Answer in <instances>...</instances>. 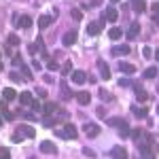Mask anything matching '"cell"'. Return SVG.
Wrapping results in <instances>:
<instances>
[{
	"label": "cell",
	"mask_w": 159,
	"mask_h": 159,
	"mask_svg": "<svg viewBox=\"0 0 159 159\" xmlns=\"http://www.w3.org/2000/svg\"><path fill=\"white\" fill-rule=\"evenodd\" d=\"M0 108H2V119H4V121H13V119H15V115L7 110V102H4V104H0Z\"/></svg>",
	"instance_id": "44dd1931"
},
{
	"label": "cell",
	"mask_w": 159,
	"mask_h": 159,
	"mask_svg": "<svg viewBox=\"0 0 159 159\" xmlns=\"http://www.w3.org/2000/svg\"><path fill=\"white\" fill-rule=\"evenodd\" d=\"M47 68L53 72V70H57V68H60V64H57L55 60H47Z\"/></svg>",
	"instance_id": "1f68e13d"
},
{
	"label": "cell",
	"mask_w": 159,
	"mask_h": 159,
	"mask_svg": "<svg viewBox=\"0 0 159 159\" xmlns=\"http://www.w3.org/2000/svg\"><path fill=\"white\" fill-rule=\"evenodd\" d=\"M30 106H32V110H40V102H38V100H32Z\"/></svg>",
	"instance_id": "f35d334b"
},
{
	"label": "cell",
	"mask_w": 159,
	"mask_h": 159,
	"mask_svg": "<svg viewBox=\"0 0 159 159\" xmlns=\"http://www.w3.org/2000/svg\"><path fill=\"white\" fill-rule=\"evenodd\" d=\"M119 70H121L123 74H134L136 72V66H134V64H125V61H121V64H119Z\"/></svg>",
	"instance_id": "e0dca14e"
},
{
	"label": "cell",
	"mask_w": 159,
	"mask_h": 159,
	"mask_svg": "<svg viewBox=\"0 0 159 159\" xmlns=\"http://www.w3.org/2000/svg\"><path fill=\"white\" fill-rule=\"evenodd\" d=\"M119 136H121V138H127V136H132V129H129V125H127V123H125L123 127H119Z\"/></svg>",
	"instance_id": "4316f807"
},
{
	"label": "cell",
	"mask_w": 159,
	"mask_h": 159,
	"mask_svg": "<svg viewBox=\"0 0 159 159\" xmlns=\"http://www.w3.org/2000/svg\"><path fill=\"white\" fill-rule=\"evenodd\" d=\"M0 125H2V121H0Z\"/></svg>",
	"instance_id": "db71d44e"
},
{
	"label": "cell",
	"mask_w": 159,
	"mask_h": 159,
	"mask_svg": "<svg viewBox=\"0 0 159 159\" xmlns=\"http://www.w3.org/2000/svg\"><path fill=\"white\" fill-rule=\"evenodd\" d=\"M155 60H157V61H159V49H157V51H155Z\"/></svg>",
	"instance_id": "681fc988"
},
{
	"label": "cell",
	"mask_w": 159,
	"mask_h": 159,
	"mask_svg": "<svg viewBox=\"0 0 159 159\" xmlns=\"http://www.w3.org/2000/svg\"><path fill=\"white\" fill-rule=\"evenodd\" d=\"M125 119H121V117H115V119H108V125H112V127H123L125 125Z\"/></svg>",
	"instance_id": "cb8c5ba5"
},
{
	"label": "cell",
	"mask_w": 159,
	"mask_h": 159,
	"mask_svg": "<svg viewBox=\"0 0 159 159\" xmlns=\"http://www.w3.org/2000/svg\"><path fill=\"white\" fill-rule=\"evenodd\" d=\"M98 115H100V117H106V110H104L102 106H100V108H98Z\"/></svg>",
	"instance_id": "7dc6e473"
},
{
	"label": "cell",
	"mask_w": 159,
	"mask_h": 159,
	"mask_svg": "<svg viewBox=\"0 0 159 159\" xmlns=\"http://www.w3.org/2000/svg\"><path fill=\"white\" fill-rule=\"evenodd\" d=\"M32 93L30 91H24V93H19V102H21V106H28V104H32Z\"/></svg>",
	"instance_id": "ffe728a7"
},
{
	"label": "cell",
	"mask_w": 159,
	"mask_h": 159,
	"mask_svg": "<svg viewBox=\"0 0 159 159\" xmlns=\"http://www.w3.org/2000/svg\"><path fill=\"white\" fill-rule=\"evenodd\" d=\"M100 96H102V100H108V102H112V96H110L106 89H100Z\"/></svg>",
	"instance_id": "d590c367"
},
{
	"label": "cell",
	"mask_w": 159,
	"mask_h": 159,
	"mask_svg": "<svg viewBox=\"0 0 159 159\" xmlns=\"http://www.w3.org/2000/svg\"><path fill=\"white\" fill-rule=\"evenodd\" d=\"M83 155H85V157H91V159H93V151H89V148H83Z\"/></svg>",
	"instance_id": "ee69618b"
},
{
	"label": "cell",
	"mask_w": 159,
	"mask_h": 159,
	"mask_svg": "<svg viewBox=\"0 0 159 159\" xmlns=\"http://www.w3.org/2000/svg\"><path fill=\"white\" fill-rule=\"evenodd\" d=\"M74 98H76V102H79L81 106H87V104L91 102V93H89V91H79Z\"/></svg>",
	"instance_id": "ba28073f"
},
{
	"label": "cell",
	"mask_w": 159,
	"mask_h": 159,
	"mask_svg": "<svg viewBox=\"0 0 159 159\" xmlns=\"http://www.w3.org/2000/svg\"><path fill=\"white\" fill-rule=\"evenodd\" d=\"M60 89H61V98H64V100H72L74 98V93L70 91V87H68L66 81H61V83H60Z\"/></svg>",
	"instance_id": "5bb4252c"
},
{
	"label": "cell",
	"mask_w": 159,
	"mask_h": 159,
	"mask_svg": "<svg viewBox=\"0 0 159 159\" xmlns=\"http://www.w3.org/2000/svg\"><path fill=\"white\" fill-rule=\"evenodd\" d=\"M151 11H153V13H157V15H159V2H155V4L151 7Z\"/></svg>",
	"instance_id": "f6af8a7d"
},
{
	"label": "cell",
	"mask_w": 159,
	"mask_h": 159,
	"mask_svg": "<svg viewBox=\"0 0 159 159\" xmlns=\"http://www.w3.org/2000/svg\"><path fill=\"white\" fill-rule=\"evenodd\" d=\"M7 43L13 45V47H17V45H19V36H17V34H9V36H7Z\"/></svg>",
	"instance_id": "83f0119b"
},
{
	"label": "cell",
	"mask_w": 159,
	"mask_h": 159,
	"mask_svg": "<svg viewBox=\"0 0 159 159\" xmlns=\"http://www.w3.org/2000/svg\"><path fill=\"white\" fill-rule=\"evenodd\" d=\"M134 91H136V100L138 102H147L148 100V93L144 91V87L140 85V83H134Z\"/></svg>",
	"instance_id": "5b68a950"
},
{
	"label": "cell",
	"mask_w": 159,
	"mask_h": 159,
	"mask_svg": "<svg viewBox=\"0 0 159 159\" xmlns=\"http://www.w3.org/2000/svg\"><path fill=\"white\" fill-rule=\"evenodd\" d=\"M157 91H159V83H157Z\"/></svg>",
	"instance_id": "f907efd6"
},
{
	"label": "cell",
	"mask_w": 159,
	"mask_h": 159,
	"mask_svg": "<svg viewBox=\"0 0 159 159\" xmlns=\"http://www.w3.org/2000/svg\"><path fill=\"white\" fill-rule=\"evenodd\" d=\"M110 157L112 159H127V151L123 147H115V148H110Z\"/></svg>",
	"instance_id": "30bf717a"
},
{
	"label": "cell",
	"mask_w": 159,
	"mask_h": 159,
	"mask_svg": "<svg viewBox=\"0 0 159 159\" xmlns=\"http://www.w3.org/2000/svg\"><path fill=\"white\" fill-rule=\"evenodd\" d=\"M0 157H2V159H11V155H9L7 148H2V151H0Z\"/></svg>",
	"instance_id": "ab89813d"
},
{
	"label": "cell",
	"mask_w": 159,
	"mask_h": 159,
	"mask_svg": "<svg viewBox=\"0 0 159 159\" xmlns=\"http://www.w3.org/2000/svg\"><path fill=\"white\" fill-rule=\"evenodd\" d=\"M129 47H112V55H127Z\"/></svg>",
	"instance_id": "484cf974"
},
{
	"label": "cell",
	"mask_w": 159,
	"mask_h": 159,
	"mask_svg": "<svg viewBox=\"0 0 159 159\" xmlns=\"http://www.w3.org/2000/svg\"><path fill=\"white\" fill-rule=\"evenodd\" d=\"M55 121H57V119H53V117H45V119H43V125H45V127H53Z\"/></svg>",
	"instance_id": "4dcf8cb0"
},
{
	"label": "cell",
	"mask_w": 159,
	"mask_h": 159,
	"mask_svg": "<svg viewBox=\"0 0 159 159\" xmlns=\"http://www.w3.org/2000/svg\"><path fill=\"white\" fill-rule=\"evenodd\" d=\"M112 2H119V0H112Z\"/></svg>",
	"instance_id": "816d5d0a"
},
{
	"label": "cell",
	"mask_w": 159,
	"mask_h": 159,
	"mask_svg": "<svg viewBox=\"0 0 159 159\" xmlns=\"http://www.w3.org/2000/svg\"><path fill=\"white\" fill-rule=\"evenodd\" d=\"M30 159H36V157H30Z\"/></svg>",
	"instance_id": "f5cc1de1"
},
{
	"label": "cell",
	"mask_w": 159,
	"mask_h": 159,
	"mask_svg": "<svg viewBox=\"0 0 159 159\" xmlns=\"http://www.w3.org/2000/svg\"><path fill=\"white\" fill-rule=\"evenodd\" d=\"M98 68H100L102 79H104V81H108V79H110V68L106 66V61H104V60H98Z\"/></svg>",
	"instance_id": "4fadbf2b"
},
{
	"label": "cell",
	"mask_w": 159,
	"mask_h": 159,
	"mask_svg": "<svg viewBox=\"0 0 159 159\" xmlns=\"http://www.w3.org/2000/svg\"><path fill=\"white\" fill-rule=\"evenodd\" d=\"M138 34H140V24H138V21H134V24L129 25V30H127V40H136V38H138Z\"/></svg>",
	"instance_id": "8fae6325"
},
{
	"label": "cell",
	"mask_w": 159,
	"mask_h": 159,
	"mask_svg": "<svg viewBox=\"0 0 159 159\" xmlns=\"http://www.w3.org/2000/svg\"><path fill=\"white\" fill-rule=\"evenodd\" d=\"M85 134L89 136V138H96V136L100 134V125H96V123H85Z\"/></svg>",
	"instance_id": "9c48e42d"
},
{
	"label": "cell",
	"mask_w": 159,
	"mask_h": 159,
	"mask_svg": "<svg viewBox=\"0 0 159 159\" xmlns=\"http://www.w3.org/2000/svg\"><path fill=\"white\" fill-rule=\"evenodd\" d=\"M55 110H57V104H55V102H47V104L43 106V112H45V117H51Z\"/></svg>",
	"instance_id": "ac0fdd59"
},
{
	"label": "cell",
	"mask_w": 159,
	"mask_h": 159,
	"mask_svg": "<svg viewBox=\"0 0 159 159\" xmlns=\"http://www.w3.org/2000/svg\"><path fill=\"white\" fill-rule=\"evenodd\" d=\"M76 38H79L76 30H68V32L64 34V38H61V43H64V47H72L74 43H76Z\"/></svg>",
	"instance_id": "277c9868"
},
{
	"label": "cell",
	"mask_w": 159,
	"mask_h": 159,
	"mask_svg": "<svg viewBox=\"0 0 159 159\" xmlns=\"http://www.w3.org/2000/svg\"><path fill=\"white\" fill-rule=\"evenodd\" d=\"M104 21H106L104 17H102L100 21H91V24L87 25V34H89V36H98L100 32H102V28H104Z\"/></svg>",
	"instance_id": "3957f363"
},
{
	"label": "cell",
	"mask_w": 159,
	"mask_h": 159,
	"mask_svg": "<svg viewBox=\"0 0 159 159\" xmlns=\"http://www.w3.org/2000/svg\"><path fill=\"white\" fill-rule=\"evenodd\" d=\"M2 98H4V102H11V100L17 98V91L13 87H7V89H2Z\"/></svg>",
	"instance_id": "9a60e30c"
},
{
	"label": "cell",
	"mask_w": 159,
	"mask_h": 159,
	"mask_svg": "<svg viewBox=\"0 0 159 159\" xmlns=\"http://www.w3.org/2000/svg\"><path fill=\"white\" fill-rule=\"evenodd\" d=\"M53 19H55L53 15H40V17H38V28H40V30L49 28V25L53 24Z\"/></svg>",
	"instance_id": "7c38bea8"
},
{
	"label": "cell",
	"mask_w": 159,
	"mask_h": 159,
	"mask_svg": "<svg viewBox=\"0 0 159 159\" xmlns=\"http://www.w3.org/2000/svg\"><path fill=\"white\" fill-rule=\"evenodd\" d=\"M153 21H155V24L159 25V15H157V13H153Z\"/></svg>",
	"instance_id": "c3c4849f"
},
{
	"label": "cell",
	"mask_w": 159,
	"mask_h": 159,
	"mask_svg": "<svg viewBox=\"0 0 159 159\" xmlns=\"http://www.w3.org/2000/svg\"><path fill=\"white\" fill-rule=\"evenodd\" d=\"M61 72L64 74H70L72 72V61H64V64H61V68H60Z\"/></svg>",
	"instance_id": "f546056e"
},
{
	"label": "cell",
	"mask_w": 159,
	"mask_h": 159,
	"mask_svg": "<svg viewBox=\"0 0 159 159\" xmlns=\"http://www.w3.org/2000/svg\"><path fill=\"white\" fill-rule=\"evenodd\" d=\"M70 15H72V19H74V21H79V19L83 17V13L79 11V9H72V13H70Z\"/></svg>",
	"instance_id": "e575fe53"
},
{
	"label": "cell",
	"mask_w": 159,
	"mask_h": 159,
	"mask_svg": "<svg viewBox=\"0 0 159 159\" xmlns=\"http://www.w3.org/2000/svg\"><path fill=\"white\" fill-rule=\"evenodd\" d=\"M104 19H108V21H117V19H119V13L115 11V9H108V11L104 13Z\"/></svg>",
	"instance_id": "7402d4cb"
},
{
	"label": "cell",
	"mask_w": 159,
	"mask_h": 159,
	"mask_svg": "<svg viewBox=\"0 0 159 159\" xmlns=\"http://www.w3.org/2000/svg\"><path fill=\"white\" fill-rule=\"evenodd\" d=\"M70 79H72L76 85H83L87 81V74L83 72V70H72V72H70Z\"/></svg>",
	"instance_id": "52a82bcc"
},
{
	"label": "cell",
	"mask_w": 159,
	"mask_h": 159,
	"mask_svg": "<svg viewBox=\"0 0 159 159\" xmlns=\"http://www.w3.org/2000/svg\"><path fill=\"white\" fill-rule=\"evenodd\" d=\"M36 93L40 96V98H47V89H40V87H38V89H36Z\"/></svg>",
	"instance_id": "7bdbcfd3"
},
{
	"label": "cell",
	"mask_w": 159,
	"mask_h": 159,
	"mask_svg": "<svg viewBox=\"0 0 159 159\" xmlns=\"http://www.w3.org/2000/svg\"><path fill=\"white\" fill-rule=\"evenodd\" d=\"M144 79H157V68H155V66L147 68V70H144Z\"/></svg>",
	"instance_id": "d4e9b609"
},
{
	"label": "cell",
	"mask_w": 159,
	"mask_h": 159,
	"mask_svg": "<svg viewBox=\"0 0 159 159\" xmlns=\"http://www.w3.org/2000/svg\"><path fill=\"white\" fill-rule=\"evenodd\" d=\"M21 76H25L28 81H32V70H30L25 64H21Z\"/></svg>",
	"instance_id": "f1b7e54d"
},
{
	"label": "cell",
	"mask_w": 159,
	"mask_h": 159,
	"mask_svg": "<svg viewBox=\"0 0 159 159\" xmlns=\"http://www.w3.org/2000/svg\"><path fill=\"white\" fill-rule=\"evenodd\" d=\"M142 55H144V57H151V55H153V51L148 49V47H144V49H142Z\"/></svg>",
	"instance_id": "b9f144b4"
},
{
	"label": "cell",
	"mask_w": 159,
	"mask_h": 159,
	"mask_svg": "<svg viewBox=\"0 0 159 159\" xmlns=\"http://www.w3.org/2000/svg\"><path fill=\"white\" fill-rule=\"evenodd\" d=\"M132 9L136 13H144L147 11V2L144 0H132Z\"/></svg>",
	"instance_id": "2e32d148"
},
{
	"label": "cell",
	"mask_w": 159,
	"mask_h": 159,
	"mask_svg": "<svg viewBox=\"0 0 159 159\" xmlns=\"http://www.w3.org/2000/svg\"><path fill=\"white\" fill-rule=\"evenodd\" d=\"M40 151L47 153V155H55V153H57V147H55L53 142H49V140H43V142H40Z\"/></svg>",
	"instance_id": "8992f818"
},
{
	"label": "cell",
	"mask_w": 159,
	"mask_h": 159,
	"mask_svg": "<svg viewBox=\"0 0 159 159\" xmlns=\"http://www.w3.org/2000/svg\"><path fill=\"white\" fill-rule=\"evenodd\" d=\"M0 159H2V157H0Z\"/></svg>",
	"instance_id": "9f6ffc18"
},
{
	"label": "cell",
	"mask_w": 159,
	"mask_h": 159,
	"mask_svg": "<svg viewBox=\"0 0 159 159\" xmlns=\"http://www.w3.org/2000/svg\"><path fill=\"white\" fill-rule=\"evenodd\" d=\"M36 132H34V127H30V125H19L17 129H15V134H13V142H19L21 138H34Z\"/></svg>",
	"instance_id": "6da1fadb"
},
{
	"label": "cell",
	"mask_w": 159,
	"mask_h": 159,
	"mask_svg": "<svg viewBox=\"0 0 159 159\" xmlns=\"http://www.w3.org/2000/svg\"><path fill=\"white\" fill-rule=\"evenodd\" d=\"M142 136H144V134H142V129H132V138H134L136 142H140Z\"/></svg>",
	"instance_id": "836d02e7"
},
{
	"label": "cell",
	"mask_w": 159,
	"mask_h": 159,
	"mask_svg": "<svg viewBox=\"0 0 159 159\" xmlns=\"http://www.w3.org/2000/svg\"><path fill=\"white\" fill-rule=\"evenodd\" d=\"M24 117L28 121H36V115H34V112H24Z\"/></svg>",
	"instance_id": "74e56055"
},
{
	"label": "cell",
	"mask_w": 159,
	"mask_h": 159,
	"mask_svg": "<svg viewBox=\"0 0 159 159\" xmlns=\"http://www.w3.org/2000/svg\"><path fill=\"white\" fill-rule=\"evenodd\" d=\"M17 25H19V28H30V25H32V19H30L28 15H24V17L17 19Z\"/></svg>",
	"instance_id": "603a6c76"
},
{
	"label": "cell",
	"mask_w": 159,
	"mask_h": 159,
	"mask_svg": "<svg viewBox=\"0 0 159 159\" xmlns=\"http://www.w3.org/2000/svg\"><path fill=\"white\" fill-rule=\"evenodd\" d=\"M119 85H121V87H129V85H132V81H127V79H121V81H119Z\"/></svg>",
	"instance_id": "60d3db41"
},
{
	"label": "cell",
	"mask_w": 159,
	"mask_h": 159,
	"mask_svg": "<svg viewBox=\"0 0 159 159\" xmlns=\"http://www.w3.org/2000/svg\"><path fill=\"white\" fill-rule=\"evenodd\" d=\"M13 64H17V66H19V64H21V55H15V57H13Z\"/></svg>",
	"instance_id": "bcb514c9"
},
{
	"label": "cell",
	"mask_w": 159,
	"mask_h": 159,
	"mask_svg": "<svg viewBox=\"0 0 159 159\" xmlns=\"http://www.w3.org/2000/svg\"><path fill=\"white\" fill-rule=\"evenodd\" d=\"M55 134L61 136V138H66V140H72V138L79 136V132H76V127H74L72 123H66V125H64V129H61V132H55Z\"/></svg>",
	"instance_id": "7a4b0ae2"
},
{
	"label": "cell",
	"mask_w": 159,
	"mask_h": 159,
	"mask_svg": "<svg viewBox=\"0 0 159 159\" xmlns=\"http://www.w3.org/2000/svg\"><path fill=\"white\" fill-rule=\"evenodd\" d=\"M9 76H11V81H15V83H19V81L24 79L21 74H17V72H11V74H9Z\"/></svg>",
	"instance_id": "8d00e7d4"
},
{
	"label": "cell",
	"mask_w": 159,
	"mask_h": 159,
	"mask_svg": "<svg viewBox=\"0 0 159 159\" xmlns=\"http://www.w3.org/2000/svg\"><path fill=\"white\" fill-rule=\"evenodd\" d=\"M121 36H123L121 28H110V30H108V38H110V40H119Z\"/></svg>",
	"instance_id": "d6986e66"
},
{
	"label": "cell",
	"mask_w": 159,
	"mask_h": 159,
	"mask_svg": "<svg viewBox=\"0 0 159 159\" xmlns=\"http://www.w3.org/2000/svg\"><path fill=\"white\" fill-rule=\"evenodd\" d=\"M132 110H134L136 117H140V119H142V117H147V108H136V106H134Z\"/></svg>",
	"instance_id": "d6a6232c"
},
{
	"label": "cell",
	"mask_w": 159,
	"mask_h": 159,
	"mask_svg": "<svg viewBox=\"0 0 159 159\" xmlns=\"http://www.w3.org/2000/svg\"><path fill=\"white\" fill-rule=\"evenodd\" d=\"M157 2H159V0H157Z\"/></svg>",
	"instance_id": "11a10c76"
}]
</instances>
